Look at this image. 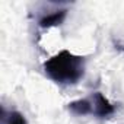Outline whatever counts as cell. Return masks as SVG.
I'll use <instances>...</instances> for the list:
<instances>
[{"mask_svg": "<svg viewBox=\"0 0 124 124\" xmlns=\"http://www.w3.org/2000/svg\"><path fill=\"white\" fill-rule=\"evenodd\" d=\"M44 72L55 83L76 85L85 75V57L63 50L45 61Z\"/></svg>", "mask_w": 124, "mask_h": 124, "instance_id": "1", "label": "cell"}, {"mask_svg": "<svg viewBox=\"0 0 124 124\" xmlns=\"http://www.w3.org/2000/svg\"><path fill=\"white\" fill-rule=\"evenodd\" d=\"M2 124H26V118L19 111H8L2 108Z\"/></svg>", "mask_w": 124, "mask_h": 124, "instance_id": "4", "label": "cell"}, {"mask_svg": "<svg viewBox=\"0 0 124 124\" xmlns=\"http://www.w3.org/2000/svg\"><path fill=\"white\" fill-rule=\"evenodd\" d=\"M91 101V114L98 118H109L115 112V107L101 93L95 92L89 96Z\"/></svg>", "mask_w": 124, "mask_h": 124, "instance_id": "2", "label": "cell"}, {"mask_svg": "<svg viewBox=\"0 0 124 124\" xmlns=\"http://www.w3.org/2000/svg\"><path fill=\"white\" fill-rule=\"evenodd\" d=\"M67 16V10L66 9H58V10H54L51 13H47V15H42L39 19H38V25L41 28H51V26H57L63 22Z\"/></svg>", "mask_w": 124, "mask_h": 124, "instance_id": "3", "label": "cell"}]
</instances>
